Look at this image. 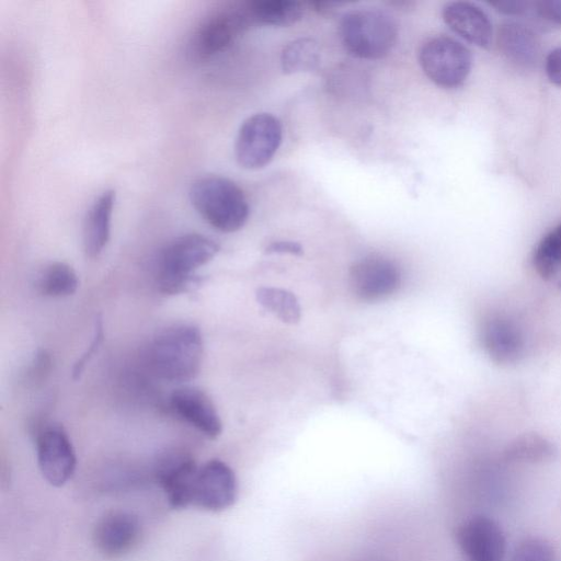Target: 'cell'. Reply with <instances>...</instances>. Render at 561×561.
<instances>
[{
    "label": "cell",
    "instance_id": "2",
    "mask_svg": "<svg viewBox=\"0 0 561 561\" xmlns=\"http://www.w3.org/2000/svg\"><path fill=\"white\" fill-rule=\"evenodd\" d=\"M219 245L199 233H186L170 241L160 252L158 286L165 295L186 293L198 285L195 271L218 253Z\"/></svg>",
    "mask_w": 561,
    "mask_h": 561
},
{
    "label": "cell",
    "instance_id": "11",
    "mask_svg": "<svg viewBox=\"0 0 561 561\" xmlns=\"http://www.w3.org/2000/svg\"><path fill=\"white\" fill-rule=\"evenodd\" d=\"M400 279L397 265L382 256H366L354 263L350 271L351 289L364 301L389 297L398 289Z\"/></svg>",
    "mask_w": 561,
    "mask_h": 561
},
{
    "label": "cell",
    "instance_id": "29",
    "mask_svg": "<svg viewBox=\"0 0 561 561\" xmlns=\"http://www.w3.org/2000/svg\"><path fill=\"white\" fill-rule=\"evenodd\" d=\"M499 12L507 15H519L527 12L533 3L523 0H496L490 2Z\"/></svg>",
    "mask_w": 561,
    "mask_h": 561
},
{
    "label": "cell",
    "instance_id": "15",
    "mask_svg": "<svg viewBox=\"0 0 561 561\" xmlns=\"http://www.w3.org/2000/svg\"><path fill=\"white\" fill-rule=\"evenodd\" d=\"M173 412L184 422L210 439L222 432V423L210 398L195 387H181L170 397Z\"/></svg>",
    "mask_w": 561,
    "mask_h": 561
},
{
    "label": "cell",
    "instance_id": "26",
    "mask_svg": "<svg viewBox=\"0 0 561 561\" xmlns=\"http://www.w3.org/2000/svg\"><path fill=\"white\" fill-rule=\"evenodd\" d=\"M103 339V324L102 320L100 318L95 321V328H94V334L93 339L85 350V352L81 355V357L76 362L73 369H72V377L73 379H78L80 375L82 374L85 365L91 359V357L96 352L99 345L101 344Z\"/></svg>",
    "mask_w": 561,
    "mask_h": 561
},
{
    "label": "cell",
    "instance_id": "12",
    "mask_svg": "<svg viewBox=\"0 0 561 561\" xmlns=\"http://www.w3.org/2000/svg\"><path fill=\"white\" fill-rule=\"evenodd\" d=\"M198 468L195 460L183 451L168 453L158 460L154 476L172 508L192 505Z\"/></svg>",
    "mask_w": 561,
    "mask_h": 561
},
{
    "label": "cell",
    "instance_id": "17",
    "mask_svg": "<svg viewBox=\"0 0 561 561\" xmlns=\"http://www.w3.org/2000/svg\"><path fill=\"white\" fill-rule=\"evenodd\" d=\"M496 45L502 56L518 68L530 69L539 61L540 41L530 27L519 22L501 24L496 33Z\"/></svg>",
    "mask_w": 561,
    "mask_h": 561
},
{
    "label": "cell",
    "instance_id": "28",
    "mask_svg": "<svg viewBox=\"0 0 561 561\" xmlns=\"http://www.w3.org/2000/svg\"><path fill=\"white\" fill-rule=\"evenodd\" d=\"M545 69L550 82L561 87V46L549 51L545 60Z\"/></svg>",
    "mask_w": 561,
    "mask_h": 561
},
{
    "label": "cell",
    "instance_id": "27",
    "mask_svg": "<svg viewBox=\"0 0 561 561\" xmlns=\"http://www.w3.org/2000/svg\"><path fill=\"white\" fill-rule=\"evenodd\" d=\"M536 13L543 20L561 25V0H541L533 3Z\"/></svg>",
    "mask_w": 561,
    "mask_h": 561
},
{
    "label": "cell",
    "instance_id": "8",
    "mask_svg": "<svg viewBox=\"0 0 561 561\" xmlns=\"http://www.w3.org/2000/svg\"><path fill=\"white\" fill-rule=\"evenodd\" d=\"M36 457L44 479L54 486L64 485L73 474L76 453L66 430L57 423H46L35 435Z\"/></svg>",
    "mask_w": 561,
    "mask_h": 561
},
{
    "label": "cell",
    "instance_id": "21",
    "mask_svg": "<svg viewBox=\"0 0 561 561\" xmlns=\"http://www.w3.org/2000/svg\"><path fill=\"white\" fill-rule=\"evenodd\" d=\"M320 56L317 41L310 37L297 38L283 48L280 67L286 75L310 71L319 65Z\"/></svg>",
    "mask_w": 561,
    "mask_h": 561
},
{
    "label": "cell",
    "instance_id": "9",
    "mask_svg": "<svg viewBox=\"0 0 561 561\" xmlns=\"http://www.w3.org/2000/svg\"><path fill=\"white\" fill-rule=\"evenodd\" d=\"M238 485L233 470L219 459L198 468L192 505L208 512H221L237 500Z\"/></svg>",
    "mask_w": 561,
    "mask_h": 561
},
{
    "label": "cell",
    "instance_id": "25",
    "mask_svg": "<svg viewBox=\"0 0 561 561\" xmlns=\"http://www.w3.org/2000/svg\"><path fill=\"white\" fill-rule=\"evenodd\" d=\"M510 561H554V552L547 540L527 538L515 547Z\"/></svg>",
    "mask_w": 561,
    "mask_h": 561
},
{
    "label": "cell",
    "instance_id": "6",
    "mask_svg": "<svg viewBox=\"0 0 561 561\" xmlns=\"http://www.w3.org/2000/svg\"><path fill=\"white\" fill-rule=\"evenodd\" d=\"M282 139L283 128L278 118L270 113H256L239 128L234 144L236 160L248 170L264 168L277 152Z\"/></svg>",
    "mask_w": 561,
    "mask_h": 561
},
{
    "label": "cell",
    "instance_id": "20",
    "mask_svg": "<svg viewBox=\"0 0 561 561\" xmlns=\"http://www.w3.org/2000/svg\"><path fill=\"white\" fill-rule=\"evenodd\" d=\"M79 279L76 271L64 262L46 265L35 278L38 293L47 297H66L76 293Z\"/></svg>",
    "mask_w": 561,
    "mask_h": 561
},
{
    "label": "cell",
    "instance_id": "5",
    "mask_svg": "<svg viewBox=\"0 0 561 561\" xmlns=\"http://www.w3.org/2000/svg\"><path fill=\"white\" fill-rule=\"evenodd\" d=\"M419 61L432 82L445 89H454L468 78L472 56L458 41L448 36H435L422 45Z\"/></svg>",
    "mask_w": 561,
    "mask_h": 561
},
{
    "label": "cell",
    "instance_id": "4",
    "mask_svg": "<svg viewBox=\"0 0 561 561\" xmlns=\"http://www.w3.org/2000/svg\"><path fill=\"white\" fill-rule=\"evenodd\" d=\"M340 37L350 55L375 60L392 50L398 37V27L394 20L385 11L357 9L342 18Z\"/></svg>",
    "mask_w": 561,
    "mask_h": 561
},
{
    "label": "cell",
    "instance_id": "18",
    "mask_svg": "<svg viewBox=\"0 0 561 561\" xmlns=\"http://www.w3.org/2000/svg\"><path fill=\"white\" fill-rule=\"evenodd\" d=\"M115 204V192L104 191L91 205L83 224V249L88 256L95 257L106 247L111 234V220Z\"/></svg>",
    "mask_w": 561,
    "mask_h": 561
},
{
    "label": "cell",
    "instance_id": "1",
    "mask_svg": "<svg viewBox=\"0 0 561 561\" xmlns=\"http://www.w3.org/2000/svg\"><path fill=\"white\" fill-rule=\"evenodd\" d=\"M203 336L197 327L179 323L160 331L151 341L148 362L152 371L170 382L194 379L202 366Z\"/></svg>",
    "mask_w": 561,
    "mask_h": 561
},
{
    "label": "cell",
    "instance_id": "24",
    "mask_svg": "<svg viewBox=\"0 0 561 561\" xmlns=\"http://www.w3.org/2000/svg\"><path fill=\"white\" fill-rule=\"evenodd\" d=\"M556 448L551 442L536 433H527L516 437L505 449L508 461L538 462L551 459Z\"/></svg>",
    "mask_w": 561,
    "mask_h": 561
},
{
    "label": "cell",
    "instance_id": "3",
    "mask_svg": "<svg viewBox=\"0 0 561 561\" xmlns=\"http://www.w3.org/2000/svg\"><path fill=\"white\" fill-rule=\"evenodd\" d=\"M188 196L204 220L221 232L241 229L249 218L248 199L230 179L219 175L199 178L192 183Z\"/></svg>",
    "mask_w": 561,
    "mask_h": 561
},
{
    "label": "cell",
    "instance_id": "19",
    "mask_svg": "<svg viewBox=\"0 0 561 561\" xmlns=\"http://www.w3.org/2000/svg\"><path fill=\"white\" fill-rule=\"evenodd\" d=\"M253 25L289 26L304 15L301 2L288 0L247 1Z\"/></svg>",
    "mask_w": 561,
    "mask_h": 561
},
{
    "label": "cell",
    "instance_id": "23",
    "mask_svg": "<svg viewBox=\"0 0 561 561\" xmlns=\"http://www.w3.org/2000/svg\"><path fill=\"white\" fill-rule=\"evenodd\" d=\"M257 302L287 324L298 323L301 309L296 296L283 288L261 287L256 290Z\"/></svg>",
    "mask_w": 561,
    "mask_h": 561
},
{
    "label": "cell",
    "instance_id": "14",
    "mask_svg": "<svg viewBox=\"0 0 561 561\" xmlns=\"http://www.w3.org/2000/svg\"><path fill=\"white\" fill-rule=\"evenodd\" d=\"M140 538V524L126 511H111L99 519L93 531L96 550L107 559L128 553Z\"/></svg>",
    "mask_w": 561,
    "mask_h": 561
},
{
    "label": "cell",
    "instance_id": "30",
    "mask_svg": "<svg viewBox=\"0 0 561 561\" xmlns=\"http://www.w3.org/2000/svg\"><path fill=\"white\" fill-rule=\"evenodd\" d=\"M265 251L267 253H289L294 255H301L304 253L302 247L295 241H274L271 242Z\"/></svg>",
    "mask_w": 561,
    "mask_h": 561
},
{
    "label": "cell",
    "instance_id": "13",
    "mask_svg": "<svg viewBox=\"0 0 561 561\" xmlns=\"http://www.w3.org/2000/svg\"><path fill=\"white\" fill-rule=\"evenodd\" d=\"M481 344L497 365H512L524 355L525 339L518 324L504 314H491L480 329Z\"/></svg>",
    "mask_w": 561,
    "mask_h": 561
},
{
    "label": "cell",
    "instance_id": "16",
    "mask_svg": "<svg viewBox=\"0 0 561 561\" xmlns=\"http://www.w3.org/2000/svg\"><path fill=\"white\" fill-rule=\"evenodd\" d=\"M449 28L467 42L488 48L492 42V23L478 5L467 1L447 3L442 12Z\"/></svg>",
    "mask_w": 561,
    "mask_h": 561
},
{
    "label": "cell",
    "instance_id": "10",
    "mask_svg": "<svg viewBox=\"0 0 561 561\" xmlns=\"http://www.w3.org/2000/svg\"><path fill=\"white\" fill-rule=\"evenodd\" d=\"M456 539L468 561H504L506 539L491 517L474 515L465 520L457 529Z\"/></svg>",
    "mask_w": 561,
    "mask_h": 561
},
{
    "label": "cell",
    "instance_id": "22",
    "mask_svg": "<svg viewBox=\"0 0 561 561\" xmlns=\"http://www.w3.org/2000/svg\"><path fill=\"white\" fill-rule=\"evenodd\" d=\"M533 264L543 279H551L561 272V222L538 242Z\"/></svg>",
    "mask_w": 561,
    "mask_h": 561
},
{
    "label": "cell",
    "instance_id": "7",
    "mask_svg": "<svg viewBox=\"0 0 561 561\" xmlns=\"http://www.w3.org/2000/svg\"><path fill=\"white\" fill-rule=\"evenodd\" d=\"M252 25L247 2L224 7L197 27L191 43L192 51L203 58L216 55L228 48Z\"/></svg>",
    "mask_w": 561,
    "mask_h": 561
}]
</instances>
